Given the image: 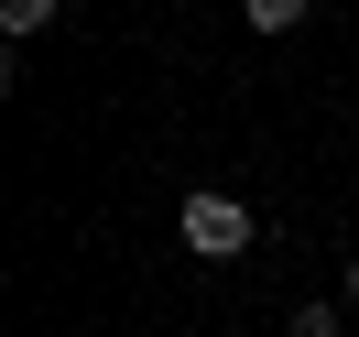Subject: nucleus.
I'll return each mask as SVG.
<instances>
[{
    "label": "nucleus",
    "mask_w": 359,
    "mask_h": 337,
    "mask_svg": "<svg viewBox=\"0 0 359 337\" xmlns=\"http://www.w3.org/2000/svg\"><path fill=\"white\" fill-rule=\"evenodd\" d=\"M185 250H196V261H240L250 250V207L218 196V185H196V196H185Z\"/></svg>",
    "instance_id": "f257e3e1"
},
{
    "label": "nucleus",
    "mask_w": 359,
    "mask_h": 337,
    "mask_svg": "<svg viewBox=\"0 0 359 337\" xmlns=\"http://www.w3.org/2000/svg\"><path fill=\"white\" fill-rule=\"evenodd\" d=\"M240 22H250V33H294V22H305V0H240Z\"/></svg>",
    "instance_id": "f03ea898"
},
{
    "label": "nucleus",
    "mask_w": 359,
    "mask_h": 337,
    "mask_svg": "<svg viewBox=\"0 0 359 337\" xmlns=\"http://www.w3.org/2000/svg\"><path fill=\"white\" fill-rule=\"evenodd\" d=\"M0 22H11V33H44V22H55V0H0Z\"/></svg>",
    "instance_id": "7ed1b4c3"
},
{
    "label": "nucleus",
    "mask_w": 359,
    "mask_h": 337,
    "mask_svg": "<svg viewBox=\"0 0 359 337\" xmlns=\"http://www.w3.org/2000/svg\"><path fill=\"white\" fill-rule=\"evenodd\" d=\"M294 337H337V315H327V305H305V315H294Z\"/></svg>",
    "instance_id": "20e7f679"
},
{
    "label": "nucleus",
    "mask_w": 359,
    "mask_h": 337,
    "mask_svg": "<svg viewBox=\"0 0 359 337\" xmlns=\"http://www.w3.org/2000/svg\"><path fill=\"white\" fill-rule=\"evenodd\" d=\"M348 305H359V261H348Z\"/></svg>",
    "instance_id": "39448f33"
}]
</instances>
